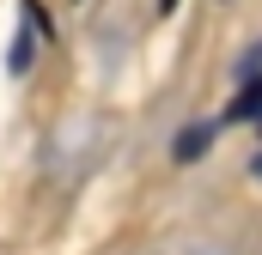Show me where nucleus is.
Segmentation results:
<instances>
[{"instance_id":"nucleus-3","label":"nucleus","mask_w":262,"mask_h":255,"mask_svg":"<svg viewBox=\"0 0 262 255\" xmlns=\"http://www.w3.org/2000/svg\"><path fill=\"white\" fill-rule=\"evenodd\" d=\"M250 170H256V176H262V152H256V164H250Z\"/></svg>"},{"instance_id":"nucleus-2","label":"nucleus","mask_w":262,"mask_h":255,"mask_svg":"<svg viewBox=\"0 0 262 255\" xmlns=\"http://www.w3.org/2000/svg\"><path fill=\"white\" fill-rule=\"evenodd\" d=\"M238 116H250V122H262V79L250 85V91H244V97H238Z\"/></svg>"},{"instance_id":"nucleus-4","label":"nucleus","mask_w":262,"mask_h":255,"mask_svg":"<svg viewBox=\"0 0 262 255\" xmlns=\"http://www.w3.org/2000/svg\"><path fill=\"white\" fill-rule=\"evenodd\" d=\"M256 61H262V49H256V55H250V67H256Z\"/></svg>"},{"instance_id":"nucleus-1","label":"nucleus","mask_w":262,"mask_h":255,"mask_svg":"<svg viewBox=\"0 0 262 255\" xmlns=\"http://www.w3.org/2000/svg\"><path fill=\"white\" fill-rule=\"evenodd\" d=\"M207 134H213V122H195L189 134H183V146H177V152H183V158H195L201 146H207Z\"/></svg>"}]
</instances>
